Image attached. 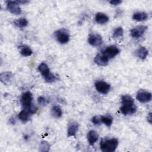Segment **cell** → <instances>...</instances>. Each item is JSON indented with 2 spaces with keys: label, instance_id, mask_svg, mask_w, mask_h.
Wrapping results in <instances>:
<instances>
[{
  "label": "cell",
  "instance_id": "19",
  "mask_svg": "<svg viewBox=\"0 0 152 152\" xmlns=\"http://www.w3.org/2000/svg\"><path fill=\"white\" fill-rule=\"evenodd\" d=\"M136 55L141 59H144L148 55V50L144 47L139 48L135 52Z\"/></svg>",
  "mask_w": 152,
  "mask_h": 152
},
{
  "label": "cell",
  "instance_id": "7",
  "mask_svg": "<svg viewBox=\"0 0 152 152\" xmlns=\"http://www.w3.org/2000/svg\"><path fill=\"white\" fill-rule=\"evenodd\" d=\"M7 7L8 10L13 14L19 15L21 13V10L17 1H8Z\"/></svg>",
  "mask_w": 152,
  "mask_h": 152
},
{
  "label": "cell",
  "instance_id": "27",
  "mask_svg": "<svg viewBox=\"0 0 152 152\" xmlns=\"http://www.w3.org/2000/svg\"><path fill=\"white\" fill-rule=\"evenodd\" d=\"M37 102L39 104L42 106H45L48 103L47 99H46L44 97H42V96H40L38 97Z\"/></svg>",
  "mask_w": 152,
  "mask_h": 152
},
{
  "label": "cell",
  "instance_id": "20",
  "mask_svg": "<svg viewBox=\"0 0 152 152\" xmlns=\"http://www.w3.org/2000/svg\"><path fill=\"white\" fill-rule=\"evenodd\" d=\"M29 112L28 109H24L22 110L18 114V118L23 122H26L28 120V117H29Z\"/></svg>",
  "mask_w": 152,
  "mask_h": 152
},
{
  "label": "cell",
  "instance_id": "18",
  "mask_svg": "<svg viewBox=\"0 0 152 152\" xmlns=\"http://www.w3.org/2000/svg\"><path fill=\"white\" fill-rule=\"evenodd\" d=\"M122 104L124 106L134 105V101L133 98L129 95H123L121 97Z\"/></svg>",
  "mask_w": 152,
  "mask_h": 152
},
{
  "label": "cell",
  "instance_id": "29",
  "mask_svg": "<svg viewBox=\"0 0 152 152\" xmlns=\"http://www.w3.org/2000/svg\"><path fill=\"white\" fill-rule=\"evenodd\" d=\"M28 109V112H29V113L30 114V115H32V114H34V113H35L36 112H37V108L36 107V106H33V105H31L28 109Z\"/></svg>",
  "mask_w": 152,
  "mask_h": 152
},
{
  "label": "cell",
  "instance_id": "24",
  "mask_svg": "<svg viewBox=\"0 0 152 152\" xmlns=\"http://www.w3.org/2000/svg\"><path fill=\"white\" fill-rule=\"evenodd\" d=\"M51 113H52V115L56 118H60L62 115V111L61 107H59L58 106H53L51 109Z\"/></svg>",
  "mask_w": 152,
  "mask_h": 152
},
{
  "label": "cell",
  "instance_id": "21",
  "mask_svg": "<svg viewBox=\"0 0 152 152\" xmlns=\"http://www.w3.org/2000/svg\"><path fill=\"white\" fill-rule=\"evenodd\" d=\"M101 122L106 125L107 127H110L113 122V118L110 115H105L100 116Z\"/></svg>",
  "mask_w": 152,
  "mask_h": 152
},
{
  "label": "cell",
  "instance_id": "26",
  "mask_svg": "<svg viewBox=\"0 0 152 152\" xmlns=\"http://www.w3.org/2000/svg\"><path fill=\"white\" fill-rule=\"evenodd\" d=\"M50 149V145L49 143L45 141H43L41 142L40 145V151L46 152L49 151Z\"/></svg>",
  "mask_w": 152,
  "mask_h": 152
},
{
  "label": "cell",
  "instance_id": "3",
  "mask_svg": "<svg viewBox=\"0 0 152 152\" xmlns=\"http://www.w3.org/2000/svg\"><path fill=\"white\" fill-rule=\"evenodd\" d=\"M57 40L61 44L66 43L69 40V35L64 29L58 30L55 33Z\"/></svg>",
  "mask_w": 152,
  "mask_h": 152
},
{
  "label": "cell",
  "instance_id": "11",
  "mask_svg": "<svg viewBox=\"0 0 152 152\" xmlns=\"http://www.w3.org/2000/svg\"><path fill=\"white\" fill-rule=\"evenodd\" d=\"M109 59L103 53L97 54L94 59V62L99 66H105L108 64Z\"/></svg>",
  "mask_w": 152,
  "mask_h": 152
},
{
  "label": "cell",
  "instance_id": "5",
  "mask_svg": "<svg viewBox=\"0 0 152 152\" xmlns=\"http://www.w3.org/2000/svg\"><path fill=\"white\" fill-rule=\"evenodd\" d=\"M96 90L103 94H107L110 89V86L103 81H98L95 83Z\"/></svg>",
  "mask_w": 152,
  "mask_h": 152
},
{
  "label": "cell",
  "instance_id": "22",
  "mask_svg": "<svg viewBox=\"0 0 152 152\" xmlns=\"http://www.w3.org/2000/svg\"><path fill=\"white\" fill-rule=\"evenodd\" d=\"M20 53L24 56H29L32 55L33 52L31 49L26 45H23L20 47Z\"/></svg>",
  "mask_w": 152,
  "mask_h": 152
},
{
  "label": "cell",
  "instance_id": "16",
  "mask_svg": "<svg viewBox=\"0 0 152 152\" xmlns=\"http://www.w3.org/2000/svg\"><path fill=\"white\" fill-rule=\"evenodd\" d=\"M95 20L98 24H103L108 22L109 17L104 13L98 12L96 14L95 17Z\"/></svg>",
  "mask_w": 152,
  "mask_h": 152
},
{
  "label": "cell",
  "instance_id": "31",
  "mask_svg": "<svg viewBox=\"0 0 152 152\" xmlns=\"http://www.w3.org/2000/svg\"><path fill=\"white\" fill-rule=\"evenodd\" d=\"M151 113L150 112L147 116V121L151 124Z\"/></svg>",
  "mask_w": 152,
  "mask_h": 152
},
{
  "label": "cell",
  "instance_id": "12",
  "mask_svg": "<svg viewBox=\"0 0 152 152\" xmlns=\"http://www.w3.org/2000/svg\"><path fill=\"white\" fill-rule=\"evenodd\" d=\"M120 110L122 112V113L125 115H132L136 112L137 107L135 104L132 106L122 105V106L120 107Z\"/></svg>",
  "mask_w": 152,
  "mask_h": 152
},
{
  "label": "cell",
  "instance_id": "8",
  "mask_svg": "<svg viewBox=\"0 0 152 152\" xmlns=\"http://www.w3.org/2000/svg\"><path fill=\"white\" fill-rule=\"evenodd\" d=\"M147 28V27L145 26H139L134 27L130 31L131 36L135 39H138L142 36V35L146 31Z\"/></svg>",
  "mask_w": 152,
  "mask_h": 152
},
{
  "label": "cell",
  "instance_id": "1",
  "mask_svg": "<svg viewBox=\"0 0 152 152\" xmlns=\"http://www.w3.org/2000/svg\"><path fill=\"white\" fill-rule=\"evenodd\" d=\"M38 70L48 83H52L56 80L55 75L50 72V69L46 64L41 63L38 66Z\"/></svg>",
  "mask_w": 152,
  "mask_h": 152
},
{
  "label": "cell",
  "instance_id": "2",
  "mask_svg": "<svg viewBox=\"0 0 152 152\" xmlns=\"http://www.w3.org/2000/svg\"><path fill=\"white\" fill-rule=\"evenodd\" d=\"M118 145V141L116 138L102 140L100 149L103 152H113L115 151Z\"/></svg>",
  "mask_w": 152,
  "mask_h": 152
},
{
  "label": "cell",
  "instance_id": "4",
  "mask_svg": "<svg viewBox=\"0 0 152 152\" xmlns=\"http://www.w3.org/2000/svg\"><path fill=\"white\" fill-rule=\"evenodd\" d=\"M136 98L141 103H147L151 100V93L144 90H140L138 91Z\"/></svg>",
  "mask_w": 152,
  "mask_h": 152
},
{
  "label": "cell",
  "instance_id": "9",
  "mask_svg": "<svg viewBox=\"0 0 152 152\" xmlns=\"http://www.w3.org/2000/svg\"><path fill=\"white\" fill-rule=\"evenodd\" d=\"M119 53V49L115 46H110L106 48L103 52V54L108 59H112L116 56Z\"/></svg>",
  "mask_w": 152,
  "mask_h": 152
},
{
  "label": "cell",
  "instance_id": "15",
  "mask_svg": "<svg viewBox=\"0 0 152 152\" xmlns=\"http://www.w3.org/2000/svg\"><path fill=\"white\" fill-rule=\"evenodd\" d=\"M99 138V135L95 131L91 130L87 134V140L90 145H93Z\"/></svg>",
  "mask_w": 152,
  "mask_h": 152
},
{
  "label": "cell",
  "instance_id": "23",
  "mask_svg": "<svg viewBox=\"0 0 152 152\" xmlns=\"http://www.w3.org/2000/svg\"><path fill=\"white\" fill-rule=\"evenodd\" d=\"M14 24L20 28H23L28 25V21L24 18H20L14 21Z\"/></svg>",
  "mask_w": 152,
  "mask_h": 152
},
{
  "label": "cell",
  "instance_id": "25",
  "mask_svg": "<svg viewBox=\"0 0 152 152\" xmlns=\"http://www.w3.org/2000/svg\"><path fill=\"white\" fill-rule=\"evenodd\" d=\"M124 33L123 28L121 27H118L115 29L113 33V37L114 38H118L122 36Z\"/></svg>",
  "mask_w": 152,
  "mask_h": 152
},
{
  "label": "cell",
  "instance_id": "17",
  "mask_svg": "<svg viewBox=\"0 0 152 152\" xmlns=\"http://www.w3.org/2000/svg\"><path fill=\"white\" fill-rule=\"evenodd\" d=\"M148 14L144 12H137L133 14L132 18L137 21H142L147 20Z\"/></svg>",
  "mask_w": 152,
  "mask_h": 152
},
{
  "label": "cell",
  "instance_id": "32",
  "mask_svg": "<svg viewBox=\"0 0 152 152\" xmlns=\"http://www.w3.org/2000/svg\"><path fill=\"white\" fill-rule=\"evenodd\" d=\"M19 4H27L28 2V1H17Z\"/></svg>",
  "mask_w": 152,
  "mask_h": 152
},
{
  "label": "cell",
  "instance_id": "30",
  "mask_svg": "<svg viewBox=\"0 0 152 152\" xmlns=\"http://www.w3.org/2000/svg\"><path fill=\"white\" fill-rule=\"evenodd\" d=\"M109 2L112 5H119L121 3H122V1H121V0H112V1H110Z\"/></svg>",
  "mask_w": 152,
  "mask_h": 152
},
{
  "label": "cell",
  "instance_id": "13",
  "mask_svg": "<svg viewBox=\"0 0 152 152\" xmlns=\"http://www.w3.org/2000/svg\"><path fill=\"white\" fill-rule=\"evenodd\" d=\"M79 128V124L76 122H73L70 124L68 128V137L74 136Z\"/></svg>",
  "mask_w": 152,
  "mask_h": 152
},
{
  "label": "cell",
  "instance_id": "10",
  "mask_svg": "<svg viewBox=\"0 0 152 152\" xmlns=\"http://www.w3.org/2000/svg\"><path fill=\"white\" fill-rule=\"evenodd\" d=\"M88 42L90 45L93 46H97L102 44V37L100 34H91L88 39Z\"/></svg>",
  "mask_w": 152,
  "mask_h": 152
},
{
  "label": "cell",
  "instance_id": "6",
  "mask_svg": "<svg viewBox=\"0 0 152 152\" xmlns=\"http://www.w3.org/2000/svg\"><path fill=\"white\" fill-rule=\"evenodd\" d=\"M33 100L32 94L30 91L24 93L21 98V103L24 109H28L31 106Z\"/></svg>",
  "mask_w": 152,
  "mask_h": 152
},
{
  "label": "cell",
  "instance_id": "28",
  "mask_svg": "<svg viewBox=\"0 0 152 152\" xmlns=\"http://www.w3.org/2000/svg\"><path fill=\"white\" fill-rule=\"evenodd\" d=\"M91 121L92 122L95 124V125H99L100 124V123L102 122H101V119H100V117H99L97 116H94L92 119H91Z\"/></svg>",
  "mask_w": 152,
  "mask_h": 152
},
{
  "label": "cell",
  "instance_id": "14",
  "mask_svg": "<svg viewBox=\"0 0 152 152\" xmlns=\"http://www.w3.org/2000/svg\"><path fill=\"white\" fill-rule=\"evenodd\" d=\"M12 78V74L10 72H3L0 75V79L2 83L5 85H8L10 84Z\"/></svg>",
  "mask_w": 152,
  "mask_h": 152
}]
</instances>
